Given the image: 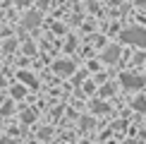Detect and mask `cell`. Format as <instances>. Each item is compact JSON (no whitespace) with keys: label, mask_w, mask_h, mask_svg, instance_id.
Returning <instances> with one entry per match:
<instances>
[{"label":"cell","mask_w":146,"mask_h":144,"mask_svg":"<svg viewBox=\"0 0 146 144\" xmlns=\"http://www.w3.org/2000/svg\"><path fill=\"white\" fill-rule=\"evenodd\" d=\"M122 41H125V43H134V46L146 48V29H141V27L125 29V31H122Z\"/></svg>","instance_id":"obj_1"},{"label":"cell","mask_w":146,"mask_h":144,"mask_svg":"<svg viewBox=\"0 0 146 144\" xmlns=\"http://www.w3.org/2000/svg\"><path fill=\"white\" fill-rule=\"evenodd\" d=\"M120 82H122V87H127V89H141L144 84H146L144 77H139V75H129V72H125V75L120 77Z\"/></svg>","instance_id":"obj_2"},{"label":"cell","mask_w":146,"mask_h":144,"mask_svg":"<svg viewBox=\"0 0 146 144\" xmlns=\"http://www.w3.org/2000/svg\"><path fill=\"white\" fill-rule=\"evenodd\" d=\"M53 70H55V75H60V77H67V75L74 72V65H72L70 60H58V63L53 65Z\"/></svg>","instance_id":"obj_3"},{"label":"cell","mask_w":146,"mask_h":144,"mask_svg":"<svg viewBox=\"0 0 146 144\" xmlns=\"http://www.w3.org/2000/svg\"><path fill=\"white\" fill-rule=\"evenodd\" d=\"M117 58H120V48L117 46H108L106 53H103V60H106V63H115Z\"/></svg>","instance_id":"obj_4"},{"label":"cell","mask_w":146,"mask_h":144,"mask_svg":"<svg viewBox=\"0 0 146 144\" xmlns=\"http://www.w3.org/2000/svg\"><path fill=\"white\" fill-rule=\"evenodd\" d=\"M38 19H41V17L36 15V12H29V15H27V19H24V27H27V29H31L34 24H38Z\"/></svg>","instance_id":"obj_5"},{"label":"cell","mask_w":146,"mask_h":144,"mask_svg":"<svg viewBox=\"0 0 146 144\" xmlns=\"http://www.w3.org/2000/svg\"><path fill=\"white\" fill-rule=\"evenodd\" d=\"M91 111L94 113H108V106H106V101H94L91 103Z\"/></svg>","instance_id":"obj_6"},{"label":"cell","mask_w":146,"mask_h":144,"mask_svg":"<svg viewBox=\"0 0 146 144\" xmlns=\"http://www.w3.org/2000/svg\"><path fill=\"white\" fill-rule=\"evenodd\" d=\"M134 111H139V113H146V99H141V96H139V99L134 101Z\"/></svg>","instance_id":"obj_7"},{"label":"cell","mask_w":146,"mask_h":144,"mask_svg":"<svg viewBox=\"0 0 146 144\" xmlns=\"http://www.w3.org/2000/svg\"><path fill=\"white\" fill-rule=\"evenodd\" d=\"M24 94H27V89H24L22 84H17V87H12V96H15V99H22Z\"/></svg>","instance_id":"obj_8"},{"label":"cell","mask_w":146,"mask_h":144,"mask_svg":"<svg viewBox=\"0 0 146 144\" xmlns=\"http://www.w3.org/2000/svg\"><path fill=\"white\" fill-rule=\"evenodd\" d=\"M19 79H24L27 84H36V79H34L31 75H29V72H19Z\"/></svg>","instance_id":"obj_9"},{"label":"cell","mask_w":146,"mask_h":144,"mask_svg":"<svg viewBox=\"0 0 146 144\" xmlns=\"http://www.w3.org/2000/svg\"><path fill=\"white\" fill-rule=\"evenodd\" d=\"M22 120H24V123H31V120H34V113H31V111H24V113H22Z\"/></svg>","instance_id":"obj_10"},{"label":"cell","mask_w":146,"mask_h":144,"mask_svg":"<svg viewBox=\"0 0 146 144\" xmlns=\"http://www.w3.org/2000/svg\"><path fill=\"white\" fill-rule=\"evenodd\" d=\"M101 91H103V96H108V94H113V84H106V87H103Z\"/></svg>","instance_id":"obj_11"},{"label":"cell","mask_w":146,"mask_h":144,"mask_svg":"<svg viewBox=\"0 0 146 144\" xmlns=\"http://www.w3.org/2000/svg\"><path fill=\"white\" fill-rule=\"evenodd\" d=\"M10 111H12V103H5V106H3V111H0V113H3V115H7Z\"/></svg>","instance_id":"obj_12"},{"label":"cell","mask_w":146,"mask_h":144,"mask_svg":"<svg viewBox=\"0 0 146 144\" xmlns=\"http://www.w3.org/2000/svg\"><path fill=\"white\" fill-rule=\"evenodd\" d=\"M15 3H17V5H22V7H27V5L31 3V0H15Z\"/></svg>","instance_id":"obj_13"},{"label":"cell","mask_w":146,"mask_h":144,"mask_svg":"<svg viewBox=\"0 0 146 144\" xmlns=\"http://www.w3.org/2000/svg\"><path fill=\"white\" fill-rule=\"evenodd\" d=\"M0 87H5V77L3 75H0Z\"/></svg>","instance_id":"obj_14"},{"label":"cell","mask_w":146,"mask_h":144,"mask_svg":"<svg viewBox=\"0 0 146 144\" xmlns=\"http://www.w3.org/2000/svg\"><path fill=\"white\" fill-rule=\"evenodd\" d=\"M108 3H120V0H108Z\"/></svg>","instance_id":"obj_15"},{"label":"cell","mask_w":146,"mask_h":144,"mask_svg":"<svg viewBox=\"0 0 146 144\" xmlns=\"http://www.w3.org/2000/svg\"><path fill=\"white\" fill-rule=\"evenodd\" d=\"M0 15H3V12H0Z\"/></svg>","instance_id":"obj_16"}]
</instances>
